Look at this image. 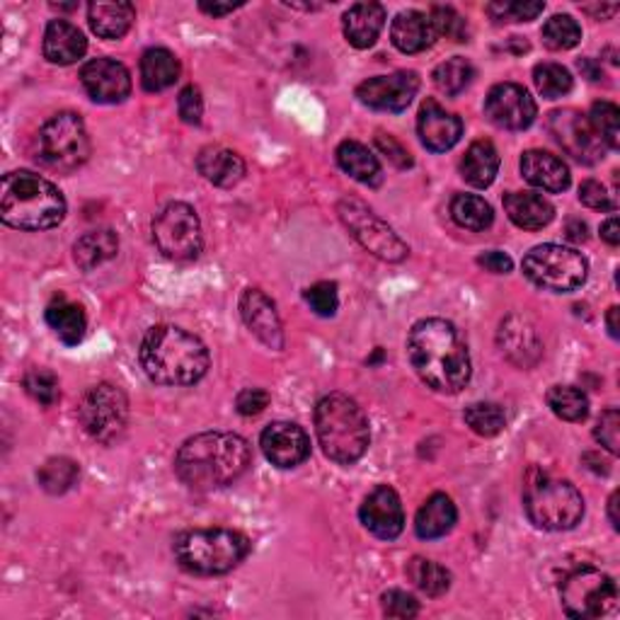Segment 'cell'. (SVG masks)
Wrapping results in <instances>:
<instances>
[{
    "label": "cell",
    "mask_w": 620,
    "mask_h": 620,
    "mask_svg": "<svg viewBox=\"0 0 620 620\" xmlns=\"http://www.w3.org/2000/svg\"><path fill=\"white\" fill-rule=\"evenodd\" d=\"M407 354L429 388L437 393H461L470 381V351L458 327L444 318H425L413 325Z\"/></svg>",
    "instance_id": "cell-1"
},
{
    "label": "cell",
    "mask_w": 620,
    "mask_h": 620,
    "mask_svg": "<svg viewBox=\"0 0 620 620\" xmlns=\"http://www.w3.org/2000/svg\"><path fill=\"white\" fill-rule=\"evenodd\" d=\"M248 465L250 444L230 431H204L187 439L175 456L177 478L199 492L236 482Z\"/></svg>",
    "instance_id": "cell-2"
},
{
    "label": "cell",
    "mask_w": 620,
    "mask_h": 620,
    "mask_svg": "<svg viewBox=\"0 0 620 620\" xmlns=\"http://www.w3.org/2000/svg\"><path fill=\"white\" fill-rule=\"evenodd\" d=\"M141 367L158 385H192L208 371V349L192 332L177 325H158L141 342Z\"/></svg>",
    "instance_id": "cell-3"
},
{
    "label": "cell",
    "mask_w": 620,
    "mask_h": 620,
    "mask_svg": "<svg viewBox=\"0 0 620 620\" xmlns=\"http://www.w3.org/2000/svg\"><path fill=\"white\" fill-rule=\"evenodd\" d=\"M0 218L17 230H49L65 218V199L47 177L15 170L0 187Z\"/></svg>",
    "instance_id": "cell-4"
},
{
    "label": "cell",
    "mask_w": 620,
    "mask_h": 620,
    "mask_svg": "<svg viewBox=\"0 0 620 620\" xmlns=\"http://www.w3.org/2000/svg\"><path fill=\"white\" fill-rule=\"evenodd\" d=\"M315 434L330 461L351 465L369 449V417L354 397L330 393L315 405Z\"/></svg>",
    "instance_id": "cell-5"
},
{
    "label": "cell",
    "mask_w": 620,
    "mask_h": 620,
    "mask_svg": "<svg viewBox=\"0 0 620 620\" xmlns=\"http://www.w3.org/2000/svg\"><path fill=\"white\" fill-rule=\"evenodd\" d=\"M175 558L192 574H226L248 558L250 538L233 528H194L175 538Z\"/></svg>",
    "instance_id": "cell-6"
},
{
    "label": "cell",
    "mask_w": 620,
    "mask_h": 620,
    "mask_svg": "<svg viewBox=\"0 0 620 620\" xmlns=\"http://www.w3.org/2000/svg\"><path fill=\"white\" fill-rule=\"evenodd\" d=\"M524 509L530 524L542 530H570L582 522L584 497L570 480L534 468L524 485Z\"/></svg>",
    "instance_id": "cell-7"
},
{
    "label": "cell",
    "mask_w": 620,
    "mask_h": 620,
    "mask_svg": "<svg viewBox=\"0 0 620 620\" xmlns=\"http://www.w3.org/2000/svg\"><path fill=\"white\" fill-rule=\"evenodd\" d=\"M91 136L75 112H59L37 134V158L57 172H73L91 158Z\"/></svg>",
    "instance_id": "cell-8"
},
{
    "label": "cell",
    "mask_w": 620,
    "mask_h": 620,
    "mask_svg": "<svg viewBox=\"0 0 620 620\" xmlns=\"http://www.w3.org/2000/svg\"><path fill=\"white\" fill-rule=\"evenodd\" d=\"M524 274L538 289L552 294H570L580 289L586 282V276H589V262L574 248L548 242V246H538L526 254Z\"/></svg>",
    "instance_id": "cell-9"
},
{
    "label": "cell",
    "mask_w": 620,
    "mask_h": 620,
    "mask_svg": "<svg viewBox=\"0 0 620 620\" xmlns=\"http://www.w3.org/2000/svg\"><path fill=\"white\" fill-rule=\"evenodd\" d=\"M337 214L359 246L369 250L373 258L383 262H403L409 254L407 242L383 218L375 216L361 199L345 196L337 206Z\"/></svg>",
    "instance_id": "cell-10"
},
{
    "label": "cell",
    "mask_w": 620,
    "mask_h": 620,
    "mask_svg": "<svg viewBox=\"0 0 620 620\" xmlns=\"http://www.w3.org/2000/svg\"><path fill=\"white\" fill-rule=\"evenodd\" d=\"M560 599L572 618L594 620L613 613L618 604V586L613 577L594 568L570 572L560 584Z\"/></svg>",
    "instance_id": "cell-11"
},
{
    "label": "cell",
    "mask_w": 620,
    "mask_h": 620,
    "mask_svg": "<svg viewBox=\"0 0 620 620\" xmlns=\"http://www.w3.org/2000/svg\"><path fill=\"white\" fill-rule=\"evenodd\" d=\"M78 422L99 444H115L129 422V401L112 383L93 385L78 405Z\"/></svg>",
    "instance_id": "cell-12"
},
{
    "label": "cell",
    "mask_w": 620,
    "mask_h": 620,
    "mask_svg": "<svg viewBox=\"0 0 620 620\" xmlns=\"http://www.w3.org/2000/svg\"><path fill=\"white\" fill-rule=\"evenodd\" d=\"M153 240L165 258L184 262L194 260L204 246L202 220L184 202H172L153 220Z\"/></svg>",
    "instance_id": "cell-13"
},
{
    "label": "cell",
    "mask_w": 620,
    "mask_h": 620,
    "mask_svg": "<svg viewBox=\"0 0 620 620\" xmlns=\"http://www.w3.org/2000/svg\"><path fill=\"white\" fill-rule=\"evenodd\" d=\"M548 129L552 139L558 141V146L577 163L594 165L604 158L606 146L594 134L589 119L580 115L577 109H558V112H552L548 119Z\"/></svg>",
    "instance_id": "cell-14"
},
{
    "label": "cell",
    "mask_w": 620,
    "mask_h": 620,
    "mask_svg": "<svg viewBox=\"0 0 620 620\" xmlns=\"http://www.w3.org/2000/svg\"><path fill=\"white\" fill-rule=\"evenodd\" d=\"M485 115L494 127L506 131H524L534 124L538 107L526 87L516 83H500L487 93Z\"/></svg>",
    "instance_id": "cell-15"
},
{
    "label": "cell",
    "mask_w": 620,
    "mask_h": 620,
    "mask_svg": "<svg viewBox=\"0 0 620 620\" xmlns=\"http://www.w3.org/2000/svg\"><path fill=\"white\" fill-rule=\"evenodd\" d=\"M419 91V75L415 71H397L391 75H375L357 87V97L371 109L381 112H403Z\"/></svg>",
    "instance_id": "cell-16"
},
{
    "label": "cell",
    "mask_w": 620,
    "mask_h": 620,
    "mask_svg": "<svg viewBox=\"0 0 620 620\" xmlns=\"http://www.w3.org/2000/svg\"><path fill=\"white\" fill-rule=\"evenodd\" d=\"M81 83L85 93L99 105L124 103L131 93V75L124 63L115 59H93L83 65Z\"/></svg>",
    "instance_id": "cell-17"
},
{
    "label": "cell",
    "mask_w": 620,
    "mask_h": 620,
    "mask_svg": "<svg viewBox=\"0 0 620 620\" xmlns=\"http://www.w3.org/2000/svg\"><path fill=\"white\" fill-rule=\"evenodd\" d=\"M359 518L375 538H383V540L397 538L405 528L403 502L393 487H388V485L375 487L367 500H363L359 509Z\"/></svg>",
    "instance_id": "cell-18"
},
{
    "label": "cell",
    "mask_w": 620,
    "mask_h": 620,
    "mask_svg": "<svg viewBox=\"0 0 620 620\" xmlns=\"http://www.w3.org/2000/svg\"><path fill=\"white\" fill-rule=\"evenodd\" d=\"M262 453L276 468H296L310 456V439L294 422H274L260 437Z\"/></svg>",
    "instance_id": "cell-19"
},
{
    "label": "cell",
    "mask_w": 620,
    "mask_h": 620,
    "mask_svg": "<svg viewBox=\"0 0 620 620\" xmlns=\"http://www.w3.org/2000/svg\"><path fill=\"white\" fill-rule=\"evenodd\" d=\"M242 323L258 337L264 347L274 351L284 349V327L272 298L260 289H248L240 296Z\"/></svg>",
    "instance_id": "cell-20"
},
{
    "label": "cell",
    "mask_w": 620,
    "mask_h": 620,
    "mask_svg": "<svg viewBox=\"0 0 620 620\" xmlns=\"http://www.w3.org/2000/svg\"><path fill=\"white\" fill-rule=\"evenodd\" d=\"M497 342H500L504 357L522 369L536 367L538 359L542 357V342L538 337V330L526 315H509L500 325Z\"/></svg>",
    "instance_id": "cell-21"
},
{
    "label": "cell",
    "mask_w": 620,
    "mask_h": 620,
    "mask_svg": "<svg viewBox=\"0 0 620 620\" xmlns=\"http://www.w3.org/2000/svg\"><path fill=\"white\" fill-rule=\"evenodd\" d=\"M417 131H419V141L425 143V148H429L431 153H444L461 141L463 121L461 117L446 112L437 99H427L422 109H419Z\"/></svg>",
    "instance_id": "cell-22"
},
{
    "label": "cell",
    "mask_w": 620,
    "mask_h": 620,
    "mask_svg": "<svg viewBox=\"0 0 620 620\" xmlns=\"http://www.w3.org/2000/svg\"><path fill=\"white\" fill-rule=\"evenodd\" d=\"M522 175L528 184L550 194L564 192L572 180L564 160L548 151H526L522 155Z\"/></svg>",
    "instance_id": "cell-23"
},
{
    "label": "cell",
    "mask_w": 620,
    "mask_h": 620,
    "mask_svg": "<svg viewBox=\"0 0 620 620\" xmlns=\"http://www.w3.org/2000/svg\"><path fill=\"white\" fill-rule=\"evenodd\" d=\"M44 59L57 65L81 61L87 51V39L69 20H51L44 32Z\"/></svg>",
    "instance_id": "cell-24"
},
{
    "label": "cell",
    "mask_w": 620,
    "mask_h": 620,
    "mask_svg": "<svg viewBox=\"0 0 620 620\" xmlns=\"http://www.w3.org/2000/svg\"><path fill=\"white\" fill-rule=\"evenodd\" d=\"M437 29L431 20L419 13V10H403L397 13L391 25V41L397 51L403 53H419L427 51L437 41Z\"/></svg>",
    "instance_id": "cell-25"
},
{
    "label": "cell",
    "mask_w": 620,
    "mask_h": 620,
    "mask_svg": "<svg viewBox=\"0 0 620 620\" xmlns=\"http://www.w3.org/2000/svg\"><path fill=\"white\" fill-rule=\"evenodd\" d=\"M196 170L216 187H233L246 177V160L224 146H206L196 155Z\"/></svg>",
    "instance_id": "cell-26"
},
{
    "label": "cell",
    "mask_w": 620,
    "mask_h": 620,
    "mask_svg": "<svg viewBox=\"0 0 620 620\" xmlns=\"http://www.w3.org/2000/svg\"><path fill=\"white\" fill-rule=\"evenodd\" d=\"M504 212L514 226L524 230H540L556 218V206L536 192H509L504 196Z\"/></svg>",
    "instance_id": "cell-27"
},
{
    "label": "cell",
    "mask_w": 620,
    "mask_h": 620,
    "mask_svg": "<svg viewBox=\"0 0 620 620\" xmlns=\"http://www.w3.org/2000/svg\"><path fill=\"white\" fill-rule=\"evenodd\" d=\"M385 25V8L381 3H354L345 13V37L354 49H369Z\"/></svg>",
    "instance_id": "cell-28"
},
{
    "label": "cell",
    "mask_w": 620,
    "mask_h": 620,
    "mask_svg": "<svg viewBox=\"0 0 620 620\" xmlns=\"http://www.w3.org/2000/svg\"><path fill=\"white\" fill-rule=\"evenodd\" d=\"M456 522H458L456 504H453L449 494L437 492L419 506V512L415 516V530L419 538L434 540L451 534V528L456 526Z\"/></svg>",
    "instance_id": "cell-29"
},
{
    "label": "cell",
    "mask_w": 620,
    "mask_h": 620,
    "mask_svg": "<svg viewBox=\"0 0 620 620\" xmlns=\"http://www.w3.org/2000/svg\"><path fill=\"white\" fill-rule=\"evenodd\" d=\"M87 20L97 37L121 39L131 29L136 20V8L127 0L117 3H91L87 5Z\"/></svg>",
    "instance_id": "cell-30"
},
{
    "label": "cell",
    "mask_w": 620,
    "mask_h": 620,
    "mask_svg": "<svg viewBox=\"0 0 620 620\" xmlns=\"http://www.w3.org/2000/svg\"><path fill=\"white\" fill-rule=\"evenodd\" d=\"M497 170H500V153H497L494 143L485 139L470 143V148L465 151L461 160L463 180L478 187V190H485V187L494 182Z\"/></svg>",
    "instance_id": "cell-31"
},
{
    "label": "cell",
    "mask_w": 620,
    "mask_h": 620,
    "mask_svg": "<svg viewBox=\"0 0 620 620\" xmlns=\"http://www.w3.org/2000/svg\"><path fill=\"white\" fill-rule=\"evenodd\" d=\"M47 323L53 332H57V337L63 342V345L69 347L81 345L87 330L85 310L78 303L69 301L65 296H57L47 306Z\"/></svg>",
    "instance_id": "cell-32"
},
{
    "label": "cell",
    "mask_w": 620,
    "mask_h": 620,
    "mask_svg": "<svg viewBox=\"0 0 620 620\" xmlns=\"http://www.w3.org/2000/svg\"><path fill=\"white\" fill-rule=\"evenodd\" d=\"M180 61L172 51L155 47L143 53L141 59V83L148 93L168 91L170 85L180 81Z\"/></svg>",
    "instance_id": "cell-33"
},
{
    "label": "cell",
    "mask_w": 620,
    "mask_h": 620,
    "mask_svg": "<svg viewBox=\"0 0 620 620\" xmlns=\"http://www.w3.org/2000/svg\"><path fill=\"white\" fill-rule=\"evenodd\" d=\"M337 163H339L342 170H345L349 177H354V180L361 182V184L379 187L381 180H383V170H381L379 158H375V155L359 141L339 143Z\"/></svg>",
    "instance_id": "cell-34"
},
{
    "label": "cell",
    "mask_w": 620,
    "mask_h": 620,
    "mask_svg": "<svg viewBox=\"0 0 620 620\" xmlns=\"http://www.w3.org/2000/svg\"><path fill=\"white\" fill-rule=\"evenodd\" d=\"M119 250V238L115 230H91L75 240L73 246V260L83 272H91L107 260H112Z\"/></svg>",
    "instance_id": "cell-35"
},
{
    "label": "cell",
    "mask_w": 620,
    "mask_h": 620,
    "mask_svg": "<svg viewBox=\"0 0 620 620\" xmlns=\"http://www.w3.org/2000/svg\"><path fill=\"white\" fill-rule=\"evenodd\" d=\"M548 407L564 422H584L589 415V397L577 385H552Z\"/></svg>",
    "instance_id": "cell-36"
},
{
    "label": "cell",
    "mask_w": 620,
    "mask_h": 620,
    "mask_svg": "<svg viewBox=\"0 0 620 620\" xmlns=\"http://www.w3.org/2000/svg\"><path fill=\"white\" fill-rule=\"evenodd\" d=\"M451 216L461 228L487 230L492 226V206L478 194H456L451 202Z\"/></svg>",
    "instance_id": "cell-37"
},
{
    "label": "cell",
    "mask_w": 620,
    "mask_h": 620,
    "mask_svg": "<svg viewBox=\"0 0 620 620\" xmlns=\"http://www.w3.org/2000/svg\"><path fill=\"white\" fill-rule=\"evenodd\" d=\"M407 577L427 596H441L451 589V572L439 562L427 558H413L407 562Z\"/></svg>",
    "instance_id": "cell-38"
},
{
    "label": "cell",
    "mask_w": 620,
    "mask_h": 620,
    "mask_svg": "<svg viewBox=\"0 0 620 620\" xmlns=\"http://www.w3.org/2000/svg\"><path fill=\"white\" fill-rule=\"evenodd\" d=\"M78 463L65 458V456H57V458H49L47 463L41 465L39 473H37V480L41 485V490H47L49 494H63L69 492L71 487L78 480Z\"/></svg>",
    "instance_id": "cell-39"
},
{
    "label": "cell",
    "mask_w": 620,
    "mask_h": 620,
    "mask_svg": "<svg viewBox=\"0 0 620 620\" xmlns=\"http://www.w3.org/2000/svg\"><path fill=\"white\" fill-rule=\"evenodd\" d=\"M542 44L550 51H568L574 49L582 41V27L572 15H552L546 25H542Z\"/></svg>",
    "instance_id": "cell-40"
},
{
    "label": "cell",
    "mask_w": 620,
    "mask_h": 620,
    "mask_svg": "<svg viewBox=\"0 0 620 620\" xmlns=\"http://www.w3.org/2000/svg\"><path fill=\"white\" fill-rule=\"evenodd\" d=\"M473 75H475V71H473V65H470L468 59L453 57V59L437 65L434 85L444 95L456 97V95H461L465 91V87L473 83Z\"/></svg>",
    "instance_id": "cell-41"
},
{
    "label": "cell",
    "mask_w": 620,
    "mask_h": 620,
    "mask_svg": "<svg viewBox=\"0 0 620 620\" xmlns=\"http://www.w3.org/2000/svg\"><path fill=\"white\" fill-rule=\"evenodd\" d=\"M463 419L478 437H497L506 425L504 407L497 403H475L465 409Z\"/></svg>",
    "instance_id": "cell-42"
},
{
    "label": "cell",
    "mask_w": 620,
    "mask_h": 620,
    "mask_svg": "<svg viewBox=\"0 0 620 620\" xmlns=\"http://www.w3.org/2000/svg\"><path fill=\"white\" fill-rule=\"evenodd\" d=\"M586 119L606 148L616 151L620 146V109L613 103H596Z\"/></svg>",
    "instance_id": "cell-43"
},
{
    "label": "cell",
    "mask_w": 620,
    "mask_h": 620,
    "mask_svg": "<svg viewBox=\"0 0 620 620\" xmlns=\"http://www.w3.org/2000/svg\"><path fill=\"white\" fill-rule=\"evenodd\" d=\"M534 83L546 99H558L572 91V75L560 63H538L534 69Z\"/></svg>",
    "instance_id": "cell-44"
},
{
    "label": "cell",
    "mask_w": 620,
    "mask_h": 620,
    "mask_svg": "<svg viewBox=\"0 0 620 620\" xmlns=\"http://www.w3.org/2000/svg\"><path fill=\"white\" fill-rule=\"evenodd\" d=\"M22 385H25V391L32 401H37L44 407H51L61 401L59 379H57V373L49 369L27 371L25 379H22Z\"/></svg>",
    "instance_id": "cell-45"
},
{
    "label": "cell",
    "mask_w": 620,
    "mask_h": 620,
    "mask_svg": "<svg viewBox=\"0 0 620 620\" xmlns=\"http://www.w3.org/2000/svg\"><path fill=\"white\" fill-rule=\"evenodd\" d=\"M429 20H431V25H434L437 35H446L453 41L468 39V25H465V20L453 8L434 5L431 8Z\"/></svg>",
    "instance_id": "cell-46"
},
{
    "label": "cell",
    "mask_w": 620,
    "mask_h": 620,
    "mask_svg": "<svg viewBox=\"0 0 620 620\" xmlns=\"http://www.w3.org/2000/svg\"><path fill=\"white\" fill-rule=\"evenodd\" d=\"M306 301L313 310L315 315L320 318H332L337 313V306H339V296H337V284L332 282H318L310 286L306 291Z\"/></svg>",
    "instance_id": "cell-47"
},
{
    "label": "cell",
    "mask_w": 620,
    "mask_h": 620,
    "mask_svg": "<svg viewBox=\"0 0 620 620\" xmlns=\"http://www.w3.org/2000/svg\"><path fill=\"white\" fill-rule=\"evenodd\" d=\"M546 3H522V0H516V3H490L487 5V13H490L497 22H528V20H536Z\"/></svg>",
    "instance_id": "cell-48"
},
{
    "label": "cell",
    "mask_w": 620,
    "mask_h": 620,
    "mask_svg": "<svg viewBox=\"0 0 620 620\" xmlns=\"http://www.w3.org/2000/svg\"><path fill=\"white\" fill-rule=\"evenodd\" d=\"M383 604V613L388 618H401V620H409L419 613V601L415 599L413 594H407L403 589H391L381 596Z\"/></svg>",
    "instance_id": "cell-49"
},
{
    "label": "cell",
    "mask_w": 620,
    "mask_h": 620,
    "mask_svg": "<svg viewBox=\"0 0 620 620\" xmlns=\"http://www.w3.org/2000/svg\"><path fill=\"white\" fill-rule=\"evenodd\" d=\"M594 437L604 449H608L611 453L620 451V413L616 407L604 409L599 422H596Z\"/></svg>",
    "instance_id": "cell-50"
},
{
    "label": "cell",
    "mask_w": 620,
    "mask_h": 620,
    "mask_svg": "<svg viewBox=\"0 0 620 620\" xmlns=\"http://www.w3.org/2000/svg\"><path fill=\"white\" fill-rule=\"evenodd\" d=\"M580 202L596 212H616V199L608 194L606 187L596 180H586L580 187Z\"/></svg>",
    "instance_id": "cell-51"
},
{
    "label": "cell",
    "mask_w": 620,
    "mask_h": 620,
    "mask_svg": "<svg viewBox=\"0 0 620 620\" xmlns=\"http://www.w3.org/2000/svg\"><path fill=\"white\" fill-rule=\"evenodd\" d=\"M177 112H180V119L184 124H199L204 117V99L202 93H199V87L194 85H187L184 91L177 97Z\"/></svg>",
    "instance_id": "cell-52"
},
{
    "label": "cell",
    "mask_w": 620,
    "mask_h": 620,
    "mask_svg": "<svg viewBox=\"0 0 620 620\" xmlns=\"http://www.w3.org/2000/svg\"><path fill=\"white\" fill-rule=\"evenodd\" d=\"M267 405H270V393L262 391V388H246V391H240L236 397V407L242 417L260 415Z\"/></svg>",
    "instance_id": "cell-53"
},
{
    "label": "cell",
    "mask_w": 620,
    "mask_h": 620,
    "mask_svg": "<svg viewBox=\"0 0 620 620\" xmlns=\"http://www.w3.org/2000/svg\"><path fill=\"white\" fill-rule=\"evenodd\" d=\"M375 143H379V148L385 153V158L391 160L393 165H397V168L405 170V168H409V165H413V158H409V153L393 136L379 134V136H375Z\"/></svg>",
    "instance_id": "cell-54"
},
{
    "label": "cell",
    "mask_w": 620,
    "mask_h": 620,
    "mask_svg": "<svg viewBox=\"0 0 620 620\" xmlns=\"http://www.w3.org/2000/svg\"><path fill=\"white\" fill-rule=\"evenodd\" d=\"M478 264L480 267H485L487 272H492V274H509L514 267V262L509 254L500 252V250H490V252H485L478 258Z\"/></svg>",
    "instance_id": "cell-55"
},
{
    "label": "cell",
    "mask_w": 620,
    "mask_h": 620,
    "mask_svg": "<svg viewBox=\"0 0 620 620\" xmlns=\"http://www.w3.org/2000/svg\"><path fill=\"white\" fill-rule=\"evenodd\" d=\"M601 238L608 242V246H618L620 242V224H618V218L611 216L608 220H604L601 224Z\"/></svg>",
    "instance_id": "cell-56"
},
{
    "label": "cell",
    "mask_w": 620,
    "mask_h": 620,
    "mask_svg": "<svg viewBox=\"0 0 620 620\" xmlns=\"http://www.w3.org/2000/svg\"><path fill=\"white\" fill-rule=\"evenodd\" d=\"M584 13L594 15L596 20H606L618 13V5H584Z\"/></svg>",
    "instance_id": "cell-57"
},
{
    "label": "cell",
    "mask_w": 620,
    "mask_h": 620,
    "mask_svg": "<svg viewBox=\"0 0 620 620\" xmlns=\"http://www.w3.org/2000/svg\"><path fill=\"white\" fill-rule=\"evenodd\" d=\"M199 8H202L206 15L220 17V15H228V13H233V10H236L238 5H218V3H214V5H212V3H202V5H199Z\"/></svg>",
    "instance_id": "cell-58"
},
{
    "label": "cell",
    "mask_w": 620,
    "mask_h": 620,
    "mask_svg": "<svg viewBox=\"0 0 620 620\" xmlns=\"http://www.w3.org/2000/svg\"><path fill=\"white\" fill-rule=\"evenodd\" d=\"M618 306L613 308H608V315H606V325H608V332H611V337L618 339L620 337V325H618Z\"/></svg>",
    "instance_id": "cell-59"
},
{
    "label": "cell",
    "mask_w": 620,
    "mask_h": 620,
    "mask_svg": "<svg viewBox=\"0 0 620 620\" xmlns=\"http://www.w3.org/2000/svg\"><path fill=\"white\" fill-rule=\"evenodd\" d=\"M618 492L611 494V500H608V516H611V526L618 530L620 526V518H618Z\"/></svg>",
    "instance_id": "cell-60"
}]
</instances>
